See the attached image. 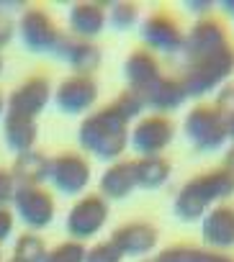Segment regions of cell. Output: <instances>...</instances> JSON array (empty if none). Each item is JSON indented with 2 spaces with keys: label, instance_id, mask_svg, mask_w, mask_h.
I'll return each mask as SVG.
<instances>
[{
  "label": "cell",
  "instance_id": "obj_1",
  "mask_svg": "<svg viewBox=\"0 0 234 262\" xmlns=\"http://www.w3.org/2000/svg\"><path fill=\"white\" fill-rule=\"evenodd\" d=\"M77 142H80V149L111 165L116 160H121L124 152L129 149V121L111 103L103 108H95L82 118L77 128Z\"/></svg>",
  "mask_w": 234,
  "mask_h": 262
},
{
  "label": "cell",
  "instance_id": "obj_2",
  "mask_svg": "<svg viewBox=\"0 0 234 262\" xmlns=\"http://www.w3.org/2000/svg\"><path fill=\"white\" fill-rule=\"evenodd\" d=\"M234 195V175L226 167H214L206 172L193 175L190 180L183 183L173 201V211L180 221H201L208 208L219 203H229Z\"/></svg>",
  "mask_w": 234,
  "mask_h": 262
},
{
  "label": "cell",
  "instance_id": "obj_3",
  "mask_svg": "<svg viewBox=\"0 0 234 262\" xmlns=\"http://www.w3.org/2000/svg\"><path fill=\"white\" fill-rule=\"evenodd\" d=\"M231 75H234V41L208 57L188 62L185 75L180 80L188 98H203L208 93H216L221 85H226Z\"/></svg>",
  "mask_w": 234,
  "mask_h": 262
},
{
  "label": "cell",
  "instance_id": "obj_4",
  "mask_svg": "<svg viewBox=\"0 0 234 262\" xmlns=\"http://www.w3.org/2000/svg\"><path fill=\"white\" fill-rule=\"evenodd\" d=\"M183 134L198 155L219 152L229 142V137H226V116L214 103H198L183 118Z\"/></svg>",
  "mask_w": 234,
  "mask_h": 262
},
{
  "label": "cell",
  "instance_id": "obj_5",
  "mask_svg": "<svg viewBox=\"0 0 234 262\" xmlns=\"http://www.w3.org/2000/svg\"><path fill=\"white\" fill-rule=\"evenodd\" d=\"M108 201L100 198L98 193H88V195H80L72 208L67 211V219H65V229H67V236L72 242H80L85 244L88 239H93L105 224H108Z\"/></svg>",
  "mask_w": 234,
  "mask_h": 262
},
{
  "label": "cell",
  "instance_id": "obj_6",
  "mask_svg": "<svg viewBox=\"0 0 234 262\" xmlns=\"http://www.w3.org/2000/svg\"><path fill=\"white\" fill-rule=\"evenodd\" d=\"M18 36L26 52L34 54H54L59 39L65 31H59V26L54 24V18L44 11V8H26L18 18Z\"/></svg>",
  "mask_w": 234,
  "mask_h": 262
},
{
  "label": "cell",
  "instance_id": "obj_7",
  "mask_svg": "<svg viewBox=\"0 0 234 262\" xmlns=\"http://www.w3.org/2000/svg\"><path fill=\"white\" fill-rule=\"evenodd\" d=\"M93 180V167L80 152L49 157V183L62 195H82Z\"/></svg>",
  "mask_w": 234,
  "mask_h": 262
},
{
  "label": "cell",
  "instance_id": "obj_8",
  "mask_svg": "<svg viewBox=\"0 0 234 262\" xmlns=\"http://www.w3.org/2000/svg\"><path fill=\"white\" fill-rule=\"evenodd\" d=\"M173 139H175V123L170 121V116L160 113L142 116L129 131V144L142 157H162V152L173 144Z\"/></svg>",
  "mask_w": 234,
  "mask_h": 262
},
{
  "label": "cell",
  "instance_id": "obj_9",
  "mask_svg": "<svg viewBox=\"0 0 234 262\" xmlns=\"http://www.w3.org/2000/svg\"><path fill=\"white\" fill-rule=\"evenodd\" d=\"M142 41L144 49L162 52V54H178L185 47V31L180 29L178 18L170 16L167 11H155L152 16H147L142 21Z\"/></svg>",
  "mask_w": 234,
  "mask_h": 262
},
{
  "label": "cell",
  "instance_id": "obj_10",
  "mask_svg": "<svg viewBox=\"0 0 234 262\" xmlns=\"http://www.w3.org/2000/svg\"><path fill=\"white\" fill-rule=\"evenodd\" d=\"M18 213V219L26 224V229H31L34 234L47 229L54 221L57 213V203L54 195L44 188V185H29V188H18L16 198L11 203Z\"/></svg>",
  "mask_w": 234,
  "mask_h": 262
},
{
  "label": "cell",
  "instance_id": "obj_11",
  "mask_svg": "<svg viewBox=\"0 0 234 262\" xmlns=\"http://www.w3.org/2000/svg\"><path fill=\"white\" fill-rule=\"evenodd\" d=\"M52 82L47 75H31L26 77L21 85L13 88V93L6 100V113L13 116H24V118H39L44 113V108L52 100Z\"/></svg>",
  "mask_w": 234,
  "mask_h": 262
},
{
  "label": "cell",
  "instance_id": "obj_12",
  "mask_svg": "<svg viewBox=\"0 0 234 262\" xmlns=\"http://www.w3.org/2000/svg\"><path fill=\"white\" fill-rule=\"evenodd\" d=\"M52 100L67 116L90 113V108L98 103V82L93 75H70L57 85Z\"/></svg>",
  "mask_w": 234,
  "mask_h": 262
},
{
  "label": "cell",
  "instance_id": "obj_13",
  "mask_svg": "<svg viewBox=\"0 0 234 262\" xmlns=\"http://www.w3.org/2000/svg\"><path fill=\"white\" fill-rule=\"evenodd\" d=\"M226 44H231V36H229V29L224 26V21L216 16H206V18H198L190 26V31L185 34L183 52H185V59L193 62V59L219 52Z\"/></svg>",
  "mask_w": 234,
  "mask_h": 262
},
{
  "label": "cell",
  "instance_id": "obj_14",
  "mask_svg": "<svg viewBox=\"0 0 234 262\" xmlns=\"http://www.w3.org/2000/svg\"><path fill=\"white\" fill-rule=\"evenodd\" d=\"M121 257H147L150 252L157 249L160 231L150 221H129L116 226V231L108 239Z\"/></svg>",
  "mask_w": 234,
  "mask_h": 262
},
{
  "label": "cell",
  "instance_id": "obj_15",
  "mask_svg": "<svg viewBox=\"0 0 234 262\" xmlns=\"http://www.w3.org/2000/svg\"><path fill=\"white\" fill-rule=\"evenodd\" d=\"M54 57L59 62H65L72 70V75H93L103 62V52L95 41L77 39L70 34H62V39L54 49Z\"/></svg>",
  "mask_w": 234,
  "mask_h": 262
},
{
  "label": "cell",
  "instance_id": "obj_16",
  "mask_svg": "<svg viewBox=\"0 0 234 262\" xmlns=\"http://www.w3.org/2000/svg\"><path fill=\"white\" fill-rule=\"evenodd\" d=\"M201 239L206 249L214 252H226L234 247V206L231 203H219L206 211L201 219Z\"/></svg>",
  "mask_w": 234,
  "mask_h": 262
},
{
  "label": "cell",
  "instance_id": "obj_17",
  "mask_svg": "<svg viewBox=\"0 0 234 262\" xmlns=\"http://www.w3.org/2000/svg\"><path fill=\"white\" fill-rule=\"evenodd\" d=\"M137 190V175H134V160H116L111 162L100 180H98V195L105 201H124Z\"/></svg>",
  "mask_w": 234,
  "mask_h": 262
},
{
  "label": "cell",
  "instance_id": "obj_18",
  "mask_svg": "<svg viewBox=\"0 0 234 262\" xmlns=\"http://www.w3.org/2000/svg\"><path fill=\"white\" fill-rule=\"evenodd\" d=\"M108 26V8L105 3H75L67 13L70 36L93 41Z\"/></svg>",
  "mask_w": 234,
  "mask_h": 262
},
{
  "label": "cell",
  "instance_id": "obj_19",
  "mask_svg": "<svg viewBox=\"0 0 234 262\" xmlns=\"http://www.w3.org/2000/svg\"><path fill=\"white\" fill-rule=\"evenodd\" d=\"M142 98H144V105L152 108L160 116H167V113L178 111L188 100L185 88H183V80L180 77H167V75H162L160 80H155L142 93Z\"/></svg>",
  "mask_w": 234,
  "mask_h": 262
},
{
  "label": "cell",
  "instance_id": "obj_20",
  "mask_svg": "<svg viewBox=\"0 0 234 262\" xmlns=\"http://www.w3.org/2000/svg\"><path fill=\"white\" fill-rule=\"evenodd\" d=\"M162 77V70H160V59L150 52V49H134L126 62H124V80H126V88L129 90H137V93H144L155 80Z\"/></svg>",
  "mask_w": 234,
  "mask_h": 262
},
{
  "label": "cell",
  "instance_id": "obj_21",
  "mask_svg": "<svg viewBox=\"0 0 234 262\" xmlns=\"http://www.w3.org/2000/svg\"><path fill=\"white\" fill-rule=\"evenodd\" d=\"M36 139H39V126H36L34 118L6 113V121H3V142H6V147L16 157L36 149Z\"/></svg>",
  "mask_w": 234,
  "mask_h": 262
},
{
  "label": "cell",
  "instance_id": "obj_22",
  "mask_svg": "<svg viewBox=\"0 0 234 262\" xmlns=\"http://www.w3.org/2000/svg\"><path fill=\"white\" fill-rule=\"evenodd\" d=\"M18 188H29V185H44L49 180V157L39 149H31L26 155H18L13 167H11Z\"/></svg>",
  "mask_w": 234,
  "mask_h": 262
},
{
  "label": "cell",
  "instance_id": "obj_23",
  "mask_svg": "<svg viewBox=\"0 0 234 262\" xmlns=\"http://www.w3.org/2000/svg\"><path fill=\"white\" fill-rule=\"evenodd\" d=\"M170 172H173V165L165 157H139V160H134L137 188L157 190L170 180Z\"/></svg>",
  "mask_w": 234,
  "mask_h": 262
},
{
  "label": "cell",
  "instance_id": "obj_24",
  "mask_svg": "<svg viewBox=\"0 0 234 262\" xmlns=\"http://www.w3.org/2000/svg\"><path fill=\"white\" fill-rule=\"evenodd\" d=\"M211 259H214V249L193 247V244H173L157 252L152 262H211Z\"/></svg>",
  "mask_w": 234,
  "mask_h": 262
},
{
  "label": "cell",
  "instance_id": "obj_25",
  "mask_svg": "<svg viewBox=\"0 0 234 262\" xmlns=\"http://www.w3.org/2000/svg\"><path fill=\"white\" fill-rule=\"evenodd\" d=\"M44 257H47V244H44V239L39 234L24 231L16 239L11 259H16V262H44Z\"/></svg>",
  "mask_w": 234,
  "mask_h": 262
},
{
  "label": "cell",
  "instance_id": "obj_26",
  "mask_svg": "<svg viewBox=\"0 0 234 262\" xmlns=\"http://www.w3.org/2000/svg\"><path fill=\"white\" fill-rule=\"evenodd\" d=\"M139 21V8L134 3H126V0H119V3H111L108 8V26L113 31H129L134 29Z\"/></svg>",
  "mask_w": 234,
  "mask_h": 262
},
{
  "label": "cell",
  "instance_id": "obj_27",
  "mask_svg": "<svg viewBox=\"0 0 234 262\" xmlns=\"http://www.w3.org/2000/svg\"><path fill=\"white\" fill-rule=\"evenodd\" d=\"M116 111H119L129 123L132 121H139L142 118V113H144V98H142V93H137V90H124V93H119V95H116V100L111 103Z\"/></svg>",
  "mask_w": 234,
  "mask_h": 262
},
{
  "label": "cell",
  "instance_id": "obj_28",
  "mask_svg": "<svg viewBox=\"0 0 234 262\" xmlns=\"http://www.w3.org/2000/svg\"><path fill=\"white\" fill-rule=\"evenodd\" d=\"M85 252H88L85 244L67 239V242H59L57 247L47 249L44 262H85Z\"/></svg>",
  "mask_w": 234,
  "mask_h": 262
},
{
  "label": "cell",
  "instance_id": "obj_29",
  "mask_svg": "<svg viewBox=\"0 0 234 262\" xmlns=\"http://www.w3.org/2000/svg\"><path fill=\"white\" fill-rule=\"evenodd\" d=\"M85 262H124V257L119 254V249L105 239V242H98V244L88 247Z\"/></svg>",
  "mask_w": 234,
  "mask_h": 262
},
{
  "label": "cell",
  "instance_id": "obj_30",
  "mask_svg": "<svg viewBox=\"0 0 234 262\" xmlns=\"http://www.w3.org/2000/svg\"><path fill=\"white\" fill-rule=\"evenodd\" d=\"M18 183L11 172V167H0V208H8L16 198Z\"/></svg>",
  "mask_w": 234,
  "mask_h": 262
},
{
  "label": "cell",
  "instance_id": "obj_31",
  "mask_svg": "<svg viewBox=\"0 0 234 262\" xmlns=\"http://www.w3.org/2000/svg\"><path fill=\"white\" fill-rule=\"evenodd\" d=\"M214 105H216L224 116L234 113V82H226V85H221V88L216 90Z\"/></svg>",
  "mask_w": 234,
  "mask_h": 262
},
{
  "label": "cell",
  "instance_id": "obj_32",
  "mask_svg": "<svg viewBox=\"0 0 234 262\" xmlns=\"http://www.w3.org/2000/svg\"><path fill=\"white\" fill-rule=\"evenodd\" d=\"M13 226H16V216L11 208H0V244H3L11 234H13Z\"/></svg>",
  "mask_w": 234,
  "mask_h": 262
},
{
  "label": "cell",
  "instance_id": "obj_33",
  "mask_svg": "<svg viewBox=\"0 0 234 262\" xmlns=\"http://www.w3.org/2000/svg\"><path fill=\"white\" fill-rule=\"evenodd\" d=\"M190 13H196L198 18H206V16H214V6L216 3H211V0H185L183 3Z\"/></svg>",
  "mask_w": 234,
  "mask_h": 262
},
{
  "label": "cell",
  "instance_id": "obj_34",
  "mask_svg": "<svg viewBox=\"0 0 234 262\" xmlns=\"http://www.w3.org/2000/svg\"><path fill=\"white\" fill-rule=\"evenodd\" d=\"M13 34H16V24L6 16V11L0 13V49H6L8 44H11V39H13Z\"/></svg>",
  "mask_w": 234,
  "mask_h": 262
},
{
  "label": "cell",
  "instance_id": "obj_35",
  "mask_svg": "<svg viewBox=\"0 0 234 262\" xmlns=\"http://www.w3.org/2000/svg\"><path fill=\"white\" fill-rule=\"evenodd\" d=\"M221 167H226L231 175H234V142H231V147L226 149V155H224V165Z\"/></svg>",
  "mask_w": 234,
  "mask_h": 262
},
{
  "label": "cell",
  "instance_id": "obj_36",
  "mask_svg": "<svg viewBox=\"0 0 234 262\" xmlns=\"http://www.w3.org/2000/svg\"><path fill=\"white\" fill-rule=\"evenodd\" d=\"M219 6H221V11H224L226 16H231V18H234V0H221Z\"/></svg>",
  "mask_w": 234,
  "mask_h": 262
},
{
  "label": "cell",
  "instance_id": "obj_37",
  "mask_svg": "<svg viewBox=\"0 0 234 262\" xmlns=\"http://www.w3.org/2000/svg\"><path fill=\"white\" fill-rule=\"evenodd\" d=\"M226 137L234 142V113H229V116H226Z\"/></svg>",
  "mask_w": 234,
  "mask_h": 262
},
{
  "label": "cell",
  "instance_id": "obj_38",
  "mask_svg": "<svg viewBox=\"0 0 234 262\" xmlns=\"http://www.w3.org/2000/svg\"><path fill=\"white\" fill-rule=\"evenodd\" d=\"M211 262H234V257L226 254V252H214V259Z\"/></svg>",
  "mask_w": 234,
  "mask_h": 262
},
{
  "label": "cell",
  "instance_id": "obj_39",
  "mask_svg": "<svg viewBox=\"0 0 234 262\" xmlns=\"http://www.w3.org/2000/svg\"><path fill=\"white\" fill-rule=\"evenodd\" d=\"M18 6H24V3H6V0H0V13H3L6 8H18Z\"/></svg>",
  "mask_w": 234,
  "mask_h": 262
},
{
  "label": "cell",
  "instance_id": "obj_40",
  "mask_svg": "<svg viewBox=\"0 0 234 262\" xmlns=\"http://www.w3.org/2000/svg\"><path fill=\"white\" fill-rule=\"evenodd\" d=\"M3 113H6V98L0 95V116H3Z\"/></svg>",
  "mask_w": 234,
  "mask_h": 262
},
{
  "label": "cell",
  "instance_id": "obj_41",
  "mask_svg": "<svg viewBox=\"0 0 234 262\" xmlns=\"http://www.w3.org/2000/svg\"><path fill=\"white\" fill-rule=\"evenodd\" d=\"M3 67H6V62H3V54H0V75H3Z\"/></svg>",
  "mask_w": 234,
  "mask_h": 262
},
{
  "label": "cell",
  "instance_id": "obj_42",
  "mask_svg": "<svg viewBox=\"0 0 234 262\" xmlns=\"http://www.w3.org/2000/svg\"><path fill=\"white\" fill-rule=\"evenodd\" d=\"M0 262H3V244H0Z\"/></svg>",
  "mask_w": 234,
  "mask_h": 262
},
{
  "label": "cell",
  "instance_id": "obj_43",
  "mask_svg": "<svg viewBox=\"0 0 234 262\" xmlns=\"http://www.w3.org/2000/svg\"><path fill=\"white\" fill-rule=\"evenodd\" d=\"M142 262H152V259H142Z\"/></svg>",
  "mask_w": 234,
  "mask_h": 262
},
{
  "label": "cell",
  "instance_id": "obj_44",
  "mask_svg": "<svg viewBox=\"0 0 234 262\" xmlns=\"http://www.w3.org/2000/svg\"><path fill=\"white\" fill-rule=\"evenodd\" d=\"M6 262H16V259H6Z\"/></svg>",
  "mask_w": 234,
  "mask_h": 262
}]
</instances>
